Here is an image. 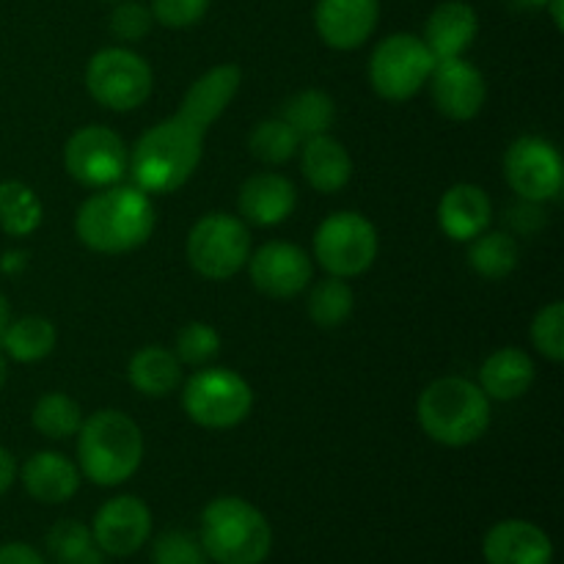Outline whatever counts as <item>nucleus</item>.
Wrapping results in <instances>:
<instances>
[{"instance_id":"obj_1","label":"nucleus","mask_w":564,"mask_h":564,"mask_svg":"<svg viewBox=\"0 0 564 564\" xmlns=\"http://www.w3.org/2000/svg\"><path fill=\"white\" fill-rule=\"evenodd\" d=\"M242 83L240 66L218 64L204 72L182 97L174 116L149 127L130 149L132 185L152 193H174L198 169L209 127L226 113Z\"/></svg>"},{"instance_id":"obj_2","label":"nucleus","mask_w":564,"mask_h":564,"mask_svg":"<svg viewBox=\"0 0 564 564\" xmlns=\"http://www.w3.org/2000/svg\"><path fill=\"white\" fill-rule=\"evenodd\" d=\"M154 204L138 185L99 187L75 215V235L97 253H130L141 248L154 231Z\"/></svg>"},{"instance_id":"obj_3","label":"nucleus","mask_w":564,"mask_h":564,"mask_svg":"<svg viewBox=\"0 0 564 564\" xmlns=\"http://www.w3.org/2000/svg\"><path fill=\"white\" fill-rule=\"evenodd\" d=\"M143 433L127 413L108 408L83 419L77 430V468L99 488H116L141 468Z\"/></svg>"},{"instance_id":"obj_4","label":"nucleus","mask_w":564,"mask_h":564,"mask_svg":"<svg viewBox=\"0 0 564 564\" xmlns=\"http://www.w3.org/2000/svg\"><path fill=\"white\" fill-rule=\"evenodd\" d=\"M416 413L424 435L452 449L482 438L494 419L485 391L466 378L433 380L419 397Z\"/></svg>"},{"instance_id":"obj_5","label":"nucleus","mask_w":564,"mask_h":564,"mask_svg":"<svg viewBox=\"0 0 564 564\" xmlns=\"http://www.w3.org/2000/svg\"><path fill=\"white\" fill-rule=\"evenodd\" d=\"M198 540L218 564H262L273 549V529L251 501L220 496L204 507Z\"/></svg>"},{"instance_id":"obj_6","label":"nucleus","mask_w":564,"mask_h":564,"mask_svg":"<svg viewBox=\"0 0 564 564\" xmlns=\"http://www.w3.org/2000/svg\"><path fill=\"white\" fill-rule=\"evenodd\" d=\"M182 408L198 427L231 430L251 416L253 391L242 375L207 364L182 380Z\"/></svg>"},{"instance_id":"obj_7","label":"nucleus","mask_w":564,"mask_h":564,"mask_svg":"<svg viewBox=\"0 0 564 564\" xmlns=\"http://www.w3.org/2000/svg\"><path fill=\"white\" fill-rule=\"evenodd\" d=\"M187 262L209 281H226L246 268L251 257V231L246 220L229 213H209L196 220L185 242Z\"/></svg>"},{"instance_id":"obj_8","label":"nucleus","mask_w":564,"mask_h":564,"mask_svg":"<svg viewBox=\"0 0 564 564\" xmlns=\"http://www.w3.org/2000/svg\"><path fill=\"white\" fill-rule=\"evenodd\" d=\"M86 88L102 108L127 113L141 108L152 97V66L135 50L105 47L88 61Z\"/></svg>"},{"instance_id":"obj_9","label":"nucleus","mask_w":564,"mask_h":564,"mask_svg":"<svg viewBox=\"0 0 564 564\" xmlns=\"http://www.w3.org/2000/svg\"><path fill=\"white\" fill-rule=\"evenodd\" d=\"M433 66L435 58L422 36L391 33L372 50L369 83L378 97L389 99V102H405L427 86Z\"/></svg>"},{"instance_id":"obj_10","label":"nucleus","mask_w":564,"mask_h":564,"mask_svg":"<svg viewBox=\"0 0 564 564\" xmlns=\"http://www.w3.org/2000/svg\"><path fill=\"white\" fill-rule=\"evenodd\" d=\"M314 259L328 275L356 279L378 259V231L361 213H334L314 231Z\"/></svg>"},{"instance_id":"obj_11","label":"nucleus","mask_w":564,"mask_h":564,"mask_svg":"<svg viewBox=\"0 0 564 564\" xmlns=\"http://www.w3.org/2000/svg\"><path fill=\"white\" fill-rule=\"evenodd\" d=\"M66 174L86 187L119 185L130 169V149L110 127L88 124L72 132L64 147Z\"/></svg>"},{"instance_id":"obj_12","label":"nucleus","mask_w":564,"mask_h":564,"mask_svg":"<svg viewBox=\"0 0 564 564\" xmlns=\"http://www.w3.org/2000/svg\"><path fill=\"white\" fill-rule=\"evenodd\" d=\"M505 176L521 202H554L564 185V163L560 149L540 135L518 138L505 154Z\"/></svg>"},{"instance_id":"obj_13","label":"nucleus","mask_w":564,"mask_h":564,"mask_svg":"<svg viewBox=\"0 0 564 564\" xmlns=\"http://www.w3.org/2000/svg\"><path fill=\"white\" fill-rule=\"evenodd\" d=\"M248 275L251 284L262 295L275 297V301H290L297 297L314 279L312 257L301 246L273 240L259 246L248 257Z\"/></svg>"},{"instance_id":"obj_14","label":"nucleus","mask_w":564,"mask_h":564,"mask_svg":"<svg viewBox=\"0 0 564 564\" xmlns=\"http://www.w3.org/2000/svg\"><path fill=\"white\" fill-rule=\"evenodd\" d=\"M91 534L102 554L132 556L152 534V512L138 496H116L97 510Z\"/></svg>"},{"instance_id":"obj_15","label":"nucleus","mask_w":564,"mask_h":564,"mask_svg":"<svg viewBox=\"0 0 564 564\" xmlns=\"http://www.w3.org/2000/svg\"><path fill=\"white\" fill-rule=\"evenodd\" d=\"M427 86L435 108L452 121H471L488 99L482 72L463 58L435 61Z\"/></svg>"},{"instance_id":"obj_16","label":"nucleus","mask_w":564,"mask_h":564,"mask_svg":"<svg viewBox=\"0 0 564 564\" xmlns=\"http://www.w3.org/2000/svg\"><path fill=\"white\" fill-rule=\"evenodd\" d=\"M380 0H317L314 28L334 50H356L375 33Z\"/></svg>"},{"instance_id":"obj_17","label":"nucleus","mask_w":564,"mask_h":564,"mask_svg":"<svg viewBox=\"0 0 564 564\" xmlns=\"http://www.w3.org/2000/svg\"><path fill=\"white\" fill-rule=\"evenodd\" d=\"M237 207L246 224L251 226H279L295 213L297 187L286 176L262 171L242 182Z\"/></svg>"},{"instance_id":"obj_18","label":"nucleus","mask_w":564,"mask_h":564,"mask_svg":"<svg viewBox=\"0 0 564 564\" xmlns=\"http://www.w3.org/2000/svg\"><path fill=\"white\" fill-rule=\"evenodd\" d=\"M482 554L488 564H551L554 545L529 521H501L485 534Z\"/></svg>"},{"instance_id":"obj_19","label":"nucleus","mask_w":564,"mask_h":564,"mask_svg":"<svg viewBox=\"0 0 564 564\" xmlns=\"http://www.w3.org/2000/svg\"><path fill=\"white\" fill-rule=\"evenodd\" d=\"M477 31L479 20L474 6H468L466 0H446V3L435 6L433 14L424 22L422 42L427 44L435 61L463 58V53L477 39Z\"/></svg>"},{"instance_id":"obj_20","label":"nucleus","mask_w":564,"mask_h":564,"mask_svg":"<svg viewBox=\"0 0 564 564\" xmlns=\"http://www.w3.org/2000/svg\"><path fill=\"white\" fill-rule=\"evenodd\" d=\"M490 220H494V204L482 187L460 182L441 196L438 224L449 240L471 242L474 237L488 231Z\"/></svg>"},{"instance_id":"obj_21","label":"nucleus","mask_w":564,"mask_h":564,"mask_svg":"<svg viewBox=\"0 0 564 564\" xmlns=\"http://www.w3.org/2000/svg\"><path fill=\"white\" fill-rule=\"evenodd\" d=\"M22 485L42 505H64L80 490V468L58 452H36L22 466Z\"/></svg>"},{"instance_id":"obj_22","label":"nucleus","mask_w":564,"mask_h":564,"mask_svg":"<svg viewBox=\"0 0 564 564\" xmlns=\"http://www.w3.org/2000/svg\"><path fill=\"white\" fill-rule=\"evenodd\" d=\"M534 369L532 356L521 347H501V350L490 352L485 364L479 367V389L485 391L488 400L512 402L521 400L534 383Z\"/></svg>"},{"instance_id":"obj_23","label":"nucleus","mask_w":564,"mask_h":564,"mask_svg":"<svg viewBox=\"0 0 564 564\" xmlns=\"http://www.w3.org/2000/svg\"><path fill=\"white\" fill-rule=\"evenodd\" d=\"M301 169L314 191L330 196V193H339L350 182L352 158L336 138L325 132V135H314L303 141Z\"/></svg>"},{"instance_id":"obj_24","label":"nucleus","mask_w":564,"mask_h":564,"mask_svg":"<svg viewBox=\"0 0 564 564\" xmlns=\"http://www.w3.org/2000/svg\"><path fill=\"white\" fill-rule=\"evenodd\" d=\"M127 378H130L132 389L143 397H169L182 386V364L171 350L160 345L141 347L135 356L130 358L127 367Z\"/></svg>"},{"instance_id":"obj_25","label":"nucleus","mask_w":564,"mask_h":564,"mask_svg":"<svg viewBox=\"0 0 564 564\" xmlns=\"http://www.w3.org/2000/svg\"><path fill=\"white\" fill-rule=\"evenodd\" d=\"M55 341H58L55 325L47 317L28 314V317L11 319L3 339H0V350H3L6 358H14L20 364H33L47 358L55 350Z\"/></svg>"},{"instance_id":"obj_26","label":"nucleus","mask_w":564,"mask_h":564,"mask_svg":"<svg viewBox=\"0 0 564 564\" xmlns=\"http://www.w3.org/2000/svg\"><path fill=\"white\" fill-rule=\"evenodd\" d=\"M281 119L297 132L301 141H308L314 135H325L334 127L336 105L319 88H306V91H297L286 99Z\"/></svg>"},{"instance_id":"obj_27","label":"nucleus","mask_w":564,"mask_h":564,"mask_svg":"<svg viewBox=\"0 0 564 564\" xmlns=\"http://www.w3.org/2000/svg\"><path fill=\"white\" fill-rule=\"evenodd\" d=\"M468 264L488 281H501L516 273L518 242L507 231H482L468 242Z\"/></svg>"},{"instance_id":"obj_28","label":"nucleus","mask_w":564,"mask_h":564,"mask_svg":"<svg viewBox=\"0 0 564 564\" xmlns=\"http://www.w3.org/2000/svg\"><path fill=\"white\" fill-rule=\"evenodd\" d=\"M42 202L25 182H0V229L11 237H28L42 226Z\"/></svg>"},{"instance_id":"obj_29","label":"nucleus","mask_w":564,"mask_h":564,"mask_svg":"<svg viewBox=\"0 0 564 564\" xmlns=\"http://www.w3.org/2000/svg\"><path fill=\"white\" fill-rule=\"evenodd\" d=\"M308 317L314 325L330 330L339 328L350 319L352 306H356V295H352V286L347 284V279L339 275H325L323 281L312 286L308 292Z\"/></svg>"},{"instance_id":"obj_30","label":"nucleus","mask_w":564,"mask_h":564,"mask_svg":"<svg viewBox=\"0 0 564 564\" xmlns=\"http://www.w3.org/2000/svg\"><path fill=\"white\" fill-rule=\"evenodd\" d=\"M83 419L86 416H83L80 402L72 400L64 391H50V394H44L42 400L33 405L31 413L33 427L50 441H66L72 438V435H77Z\"/></svg>"},{"instance_id":"obj_31","label":"nucleus","mask_w":564,"mask_h":564,"mask_svg":"<svg viewBox=\"0 0 564 564\" xmlns=\"http://www.w3.org/2000/svg\"><path fill=\"white\" fill-rule=\"evenodd\" d=\"M47 551L55 564H105L91 529L80 521H61L50 529Z\"/></svg>"},{"instance_id":"obj_32","label":"nucleus","mask_w":564,"mask_h":564,"mask_svg":"<svg viewBox=\"0 0 564 564\" xmlns=\"http://www.w3.org/2000/svg\"><path fill=\"white\" fill-rule=\"evenodd\" d=\"M301 143L303 141L297 138V132L292 130L281 116L259 121L251 130V135H248V149H251V154L268 165H284L286 160L295 158Z\"/></svg>"},{"instance_id":"obj_33","label":"nucleus","mask_w":564,"mask_h":564,"mask_svg":"<svg viewBox=\"0 0 564 564\" xmlns=\"http://www.w3.org/2000/svg\"><path fill=\"white\" fill-rule=\"evenodd\" d=\"M220 352V336L213 325L207 323H187L176 334L174 356L180 358L182 367H207Z\"/></svg>"},{"instance_id":"obj_34","label":"nucleus","mask_w":564,"mask_h":564,"mask_svg":"<svg viewBox=\"0 0 564 564\" xmlns=\"http://www.w3.org/2000/svg\"><path fill=\"white\" fill-rule=\"evenodd\" d=\"M532 341L549 361H564V303L554 301L534 314Z\"/></svg>"},{"instance_id":"obj_35","label":"nucleus","mask_w":564,"mask_h":564,"mask_svg":"<svg viewBox=\"0 0 564 564\" xmlns=\"http://www.w3.org/2000/svg\"><path fill=\"white\" fill-rule=\"evenodd\" d=\"M152 562L154 564H207V554H204L202 549V540L174 529V532H165L154 540Z\"/></svg>"},{"instance_id":"obj_36","label":"nucleus","mask_w":564,"mask_h":564,"mask_svg":"<svg viewBox=\"0 0 564 564\" xmlns=\"http://www.w3.org/2000/svg\"><path fill=\"white\" fill-rule=\"evenodd\" d=\"M154 17L152 11L135 0H119V6L110 14V33L121 42H141L152 31Z\"/></svg>"},{"instance_id":"obj_37","label":"nucleus","mask_w":564,"mask_h":564,"mask_svg":"<svg viewBox=\"0 0 564 564\" xmlns=\"http://www.w3.org/2000/svg\"><path fill=\"white\" fill-rule=\"evenodd\" d=\"M149 11H152L154 22L182 31V28H191L204 20V14L209 11V0H152Z\"/></svg>"},{"instance_id":"obj_38","label":"nucleus","mask_w":564,"mask_h":564,"mask_svg":"<svg viewBox=\"0 0 564 564\" xmlns=\"http://www.w3.org/2000/svg\"><path fill=\"white\" fill-rule=\"evenodd\" d=\"M0 564H47L31 545L6 543L0 545Z\"/></svg>"},{"instance_id":"obj_39","label":"nucleus","mask_w":564,"mask_h":564,"mask_svg":"<svg viewBox=\"0 0 564 564\" xmlns=\"http://www.w3.org/2000/svg\"><path fill=\"white\" fill-rule=\"evenodd\" d=\"M14 479H17L14 455H11L6 446H0V496H3L11 485H14Z\"/></svg>"},{"instance_id":"obj_40","label":"nucleus","mask_w":564,"mask_h":564,"mask_svg":"<svg viewBox=\"0 0 564 564\" xmlns=\"http://www.w3.org/2000/svg\"><path fill=\"white\" fill-rule=\"evenodd\" d=\"M545 9H549L551 20H554L556 31H564V0H549Z\"/></svg>"},{"instance_id":"obj_41","label":"nucleus","mask_w":564,"mask_h":564,"mask_svg":"<svg viewBox=\"0 0 564 564\" xmlns=\"http://www.w3.org/2000/svg\"><path fill=\"white\" fill-rule=\"evenodd\" d=\"M507 3L518 11H538V9H545L549 0H507Z\"/></svg>"},{"instance_id":"obj_42","label":"nucleus","mask_w":564,"mask_h":564,"mask_svg":"<svg viewBox=\"0 0 564 564\" xmlns=\"http://www.w3.org/2000/svg\"><path fill=\"white\" fill-rule=\"evenodd\" d=\"M9 323H11V306H9V301H6L3 292H0V339H3Z\"/></svg>"},{"instance_id":"obj_43","label":"nucleus","mask_w":564,"mask_h":564,"mask_svg":"<svg viewBox=\"0 0 564 564\" xmlns=\"http://www.w3.org/2000/svg\"><path fill=\"white\" fill-rule=\"evenodd\" d=\"M6 378H9V364H6V356H3V350H0V389H3Z\"/></svg>"},{"instance_id":"obj_44","label":"nucleus","mask_w":564,"mask_h":564,"mask_svg":"<svg viewBox=\"0 0 564 564\" xmlns=\"http://www.w3.org/2000/svg\"><path fill=\"white\" fill-rule=\"evenodd\" d=\"M116 3H119V0H116Z\"/></svg>"}]
</instances>
